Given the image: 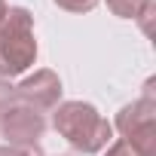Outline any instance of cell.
I'll return each instance as SVG.
<instances>
[{"label":"cell","instance_id":"8992f818","mask_svg":"<svg viewBox=\"0 0 156 156\" xmlns=\"http://www.w3.org/2000/svg\"><path fill=\"white\" fill-rule=\"evenodd\" d=\"M150 0H107V6L113 9V16L119 19H138L144 9H147Z\"/></svg>","mask_w":156,"mask_h":156},{"label":"cell","instance_id":"30bf717a","mask_svg":"<svg viewBox=\"0 0 156 156\" xmlns=\"http://www.w3.org/2000/svg\"><path fill=\"white\" fill-rule=\"evenodd\" d=\"M16 101V86H9L6 80H0V110H3L6 104Z\"/></svg>","mask_w":156,"mask_h":156},{"label":"cell","instance_id":"52a82bcc","mask_svg":"<svg viewBox=\"0 0 156 156\" xmlns=\"http://www.w3.org/2000/svg\"><path fill=\"white\" fill-rule=\"evenodd\" d=\"M55 3L67 12H89V9L98 6V0H55Z\"/></svg>","mask_w":156,"mask_h":156},{"label":"cell","instance_id":"7a4b0ae2","mask_svg":"<svg viewBox=\"0 0 156 156\" xmlns=\"http://www.w3.org/2000/svg\"><path fill=\"white\" fill-rule=\"evenodd\" d=\"M34 61H37L34 16L25 6H9L0 25V80L25 73Z\"/></svg>","mask_w":156,"mask_h":156},{"label":"cell","instance_id":"3957f363","mask_svg":"<svg viewBox=\"0 0 156 156\" xmlns=\"http://www.w3.org/2000/svg\"><path fill=\"white\" fill-rule=\"evenodd\" d=\"M153 83H147V95L135 104H126L116 113V129L122 141H129L141 156H153L156 150V101H153Z\"/></svg>","mask_w":156,"mask_h":156},{"label":"cell","instance_id":"6da1fadb","mask_svg":"<svg viewBox=\"0 0 156 156\" xmlns=\"http://www.w3.org/2000/svg\"><path fill=\"white\" fill-rule=\"evenodd\" d=\"M52 126L73 150H80V153L104 150L110 135H113V126L86 101H64V104H58L55 116H52Z\"/></svg>","mask_w":156,"mask_h":156},{"label":"cell","instance_id":"277c9868","mask_svg":"<svg viewBox=\"0 0 156 156\" xmlns=\"http://www.w3.org/2000/svg\"><path fill=\"white\" fill-rule=\"evenodd\" d=\"M46 132V119L40 110H34L25 101H12L0 110V135L12 147H37Z\"/></svg>","mask_w":156,"mask_h":156},{"label":"cell","instance_id":"ba28073f","mask_svg":"<svg viewBox=\"0 0 156 156\" xmlns=\"http://www.w3.org/2000/svg\"><path fill=\"white\" fill-rule=\"evenodd\" d=\"M0 156H40V150L37 147H12V144H6V147H0Z\"/></svg>","mask_w":156,"mask_h":156},{"label":"cell","instance_id":"5b68a950","mask_svg":"<svg viewBox=\"0 0 156 156\" xmlns=\"http://www.w3.org/2000/svg\"><path fill=\"white\" fill-rule=\"evenodd\" d=\"M16 98L31 104L34 110H52L58 107V98H61V80L58 73L43 67V70H34V76L22 80L16 86Z\"/></svg>","mask_w":156,"mask_h":156},{"label":"cell","instance_id":"9c48e42d","mask_svg":"<svg viewBox=\"0 0 156 156\" xmlns=\"http://www.w3.org/2000/svg\"><path fill=\"white\" fill-rule=\"evenodd\" d=\"M107 156H141V153H138L129 141H116V144L107 150Z\"/></svg>","mask_w":156,"mask_h":156}]
</instances>
